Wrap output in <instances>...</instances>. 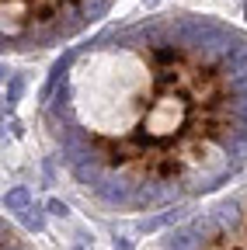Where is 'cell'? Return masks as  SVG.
<instances>
[{"mask_svg":"<svg viewBox=\"0 0 247 250\" xmlns=\"http://www.w3.org/2000/svg\"><path fill=\"white\" fill-rule=\"evenodd\" d=\"M42 129L98 215L202 198L247 167V31L192 11L112 24L56 62Z\"/></svg>","mask_w":247,"mask_h":250,"instance_id":"obj_1","label":"cell"},{"mask_svg":"<svg viewBox=\"0 0 247 250\" xmlns=\"http://www.w3.org/2000/svg\"><path fill=\"white\" fill-rule=\"evenodd\" d=\"M18 94H21V77H14V80H11V90H7V104H14V101H18Z\"/></svg>","mask_w":247,"mask_h":250,"instance_id":"obj_6","label":"cell"},{"mask_svg":"<svg viewBox=\"0 0 247 250\" xmlns=\"http://www.w3.org/2000/svg\"><path fill=\"white\" fill-rule=\"evenodd\" d=\"M115 0H0L4 52H39L77 39Z\"/></svg>","mask_w":247,"mask_h":250,"instance_id":"obj_2","label":"cell"},{"mask_svg":"<svg viewBox=\"0 0 247 250\" xmlns=\"http://www.w3.org/2000/svg\"><path fill=\"white\" fill-rule=\"evenodd\" d=\"M160 250H247V191L188 219L164 240Z\"/></svg>","mask_w":247,"mask_h":250,"instance_id":"obj_3","label":"cell"},{"mask_svg":"<svg viewBox=\"0 0 247 250\" xmlns=\"http://www.w3.org/2000/svg\"><path fill=\"white\" fill-rule=\"evenodd\" d=\"M153 4H157V0H146V7H153Z\"/></svg>","mask_w":247,"mask_h":250,"instance_id":"obj_7","label":"cell"},{"mask_svg":"<svg viewBox=\"0 0 247 250\" xmlns=\"http://www.w3.org/2000/svg\"><path fill=\"white\" fill-rule=\"evenodd\" d=\"M28 202H32L28 188H14V191H7V198H4V208H7V212H24Z\"/></svg>","mask_w":247,"mask_h":250,"instance_id":"obj_4","label":"cell"},{"mask_svg":"<svg viewBox=\"0 0 247 250\" xmlns=\"http://www.w3.org/2000/svg\"><path fill=\"white\" fill-rule=\"evenodd\" d=\"M0 236H4V250H32V247L18 236V229H11L7 223H4V229H0Z\"/></svg>","mask_w":247,"mask_h":250,"instance_id":"obj_5","label":"cell"}]
</instances>
